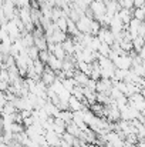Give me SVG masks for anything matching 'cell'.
Instances as JSON below:
<instances>
[{"label": "cell", "mask_w": 145, "mask_h": 147, "mask_svg": "<svg viewBox=\"0 0 145 147\" xmlns=\"http://www.w3.org/2000/svg\"><path fill=\"white\" fill-rule=\"evenodd\" d=\"M14 6L16 7H30V0H16L14 1Z\"/></svg>", "instance_id": "27"}, {"label": "cell", "mask_w": 145, "mask_h": 147, "mask_svg": "<svg viewBox=\"0 0 145 147\" xmlns=\"http://www.w3.org/2000/svg\"><path fill=\"white\" fill-rule=\"evenodd\" d=\"M40 80H41L44 84L50 86V84L55 80V73H54L48 66H46V67H44V70H43V73L40 74Z\"/></svg>", "instance_id": "5"}, {"label": "cell", "mask_w": 145, "mask_h": 147, "mask_svg": "<svg viewBox=\"0 0 145 147\" xmlns=\"http://www.w3.org/2000/svg\"><path fill=\"white\" fill-rule=\"evenodd\" d=\"M7 87H9V83H6V82L0 80V92H6V90H7Z\"/></svg>", "instance_id": "30"}, {"label": "cell", "mask_w": 145, "mask_h": 147, "mask_svg": "<svg viewBox=\"0 0 145 147\" xmlns=\"http://www.w3.org/2000/svg\"><path fill=\"white\" fill-rule=\"evenodd\" d=\"M57 117H60V119H61L63 121H65V123H70L71 119H73V111L68 110V109H65V110H60V113H58Z\"/></svg>", "instance_id": "17"}, {"label": "cell", "mask_w": 145, "mask_h": 147, "mask_svg": "<svg viewBox=\"0 0 145 147\" xmlns=\"http://www.w3.org/2000/svg\"><path fill=\"white\" fill-rule=\"evenodd\" d=\"M34 37V36H33ZM34 46L39 50H47V40L44 36H40V37H34Z\"/></svg>", "instance_id": "16"}, {"label": "cell", "mask_w": 145, "mask_h": 147, "mask_svg": "<svg viewBox=\"0 0 145 147\" xmlns=\"http://www.w3.org/2000/svg\"><path fill=\"white\" fill-rule=\"evenodd\" d=\"M145 0H134V7H142Z\"/></svg>", "instance_id": "31"}, {"label": "cell", "mask_w": 145, "mask_h": 147, "mask_svg": "<svg viewBox=\"0 0 145 147\" xmlns=\"http://www.w3.org/2000/svg\"><path fill=\"white\" fill-rule=\"evenodd\" d=\"M84 107H88V106H86L83 101H80L78 98H76L74 96H70V98H68V110L77 111V110H83Z\"/></svg>", "instance_id": "8"}, {"label": "cell", "mask_w": 145, "mask_h": 147, "mask_svg": "<svg viewBox=\"0 0 145 147\" xmlns=\"http://www.w3.org/2000/svg\"><path fill=\"white\" fill-rule=\"evenodd\" d=\"M117 16L121 19V22L124 24H128V22L132 19V9H125V7H121L118 11H117Z\"/></svg>", "instance_id": "7"}, {"label": "cell", "mask_w": 145, "mask_h": 147, "mask_svg": "<svg viewBox=\"0 0 145 147\" xmlns=\"http://www.w3.org/2000/svg\"><path fill=\"white\" fill-rule=\"evenodd\" d=\"M88 76L87 74H84V73H81L80 70H76L74 71V74H73V80L76 82V84L77 86H86L87 84V82H88Z\"/></svg>", "instance_id": "9"}, {"label": "cell", "mask_w": 145, "mask_h": 147, "mask_svg": "<svg viewBox=\"0 0 145 147\" xmlns=\"http://www.w3.org/2000/svg\"><path fill=\"white\" fill-rule=\"evenodd\" d=\"M132 17L137 19V20H144L145 17V10H144V6L142 7H134L132 9Z\"/></svg>", "instance_id": "20"}, {"label": "cell", "mask_w": 145, "mask_h": 147, "mask_svg": "<svg viewBox=\"0 0 145 147\" xmlns=\"http://www.w3.org/2000/svg\"><path fill=\"white\" fill-rule=\"evenodd\" d=\"M61 46H63V49L65 51V56H73L74 54V42H73L71 37H67L61 43Z\"/></svg>", "instance_id": "12"}, {"label": "cell", "mask_w": 145, "mask_h": 147, "mask_svg": "<svg viewBox=\"0 0 145 147\" xmlns=\"http://www.w3.org/2000/svg\"><path fill=\"white\" fill-rule=\"evenodd\" d=\"M61 140L65 143V144H70V146H74V143H76V140H77V137H74L73 134H70V133H67V131H64L63 134H61Z\"/></svg>", "instance_id": "21"}, {"label": "cell", "mask_w": 145, "mask_h": 147, "mask_svg": "<svg viewBox=\"0 0 145 147\" xmlns=\"http://www.w3.org/2000/svg\"><path fill=\"white\" fill-rule=\"evenodd\" d=\"M33 67H34V71H36L37 74H41L43 70H44V67H46V64H44L41 60L36 59V60H33Z\"/></svg>", "instance_id": "22"}, {"label": "cell", "mask_w": 145, "mask_h": 147, "mask_svg": "<svg viewBox=\"0 0 145 147\" xmlns=\"http://www.w3.org/2000/svg\"><path fill=\"white\" fill-rule=\"evenodd\" d=\"M51 54H54L58 60H63L64 57H65V51L63 49V46H61V43H55L54 45V49L51 51Z\"/></svg>", "instance_id": "14"}, {"label": "cell", "mask_w": 145, "mask_h": 147, "mask_svg": "<svg viewBox=\"0 0 145 147\" xmlns=\"http://www.w3.org/2000/svg\"><path fill=\"white\" fill-rule=\"evenodd\" d=\"M88 109L91 110V113L96 116V117H104V104L101 103H93L91 106H88Z\"/></svg>", "instance_id": "13"}, {"label": "cell", "mask_w": 145, "mask_h": 147, "mask_svg": "<svg viewBox=\"0 0 145 147\" xmlns=\"http://www.w3.org/2000/svg\"><path fill=\"white\" fill-rule=\"evenodd\" d=\"M26 53H27V56H29L31 60H36V59H39V49H37L36 46L27 47V49H26Z\"/></svg>", "instance_id": "24"}, {"label": "cell", "mask_w": 145, "mask_h": 147, "mask_svg": "<svg viewBox=\"0 0 145 147\" xmlns=\"http://www.w3.org/2000/svg\"><path fill=\"white\" fill-rule=\"evenodd\" d=\"M65 39H67V33H64V32L55 29V30H53L51 36H50L48 39H46V40H47V42H51V43H63Z\"/></svg>", "instance_id": "6"}, {"label": "cell", "mask_w": 145, "mask_h": 147, "mask_svg": "<svg viewBox=\"0 0 145 147\" xmlns=\"http://www.w3.org/2000/svg\"><path fill=\"white\" fill-rule=\"evenodd\" d=\"M48 56H50V53H48L47 50H39V60H41L44 64L47 63Z\"/></svg>", "instance_id": "26"}, {"label": "cell", "mask_w": 145, "mask_h": 147, "mask_svg": "<svg viewBox=\"0 0 145 147\" xmlns=\"http://www.w3.org/2000/svg\"><path fill=\"white\" fill-rule=\"evenodd\" d=\"M44 139H46V143L48 146H53V147H58L61 144V136H58L57 133H54L53 130L50 131H46L44 133Z\"/></svg>", "instance_id": "4"}, {"label": "cell", "mask_w": 145, "mask_h": 147, "mask_svg": "<svg viewBox=\"0 0 145 147\" xmlns=\"http://www.w3.org/2000/svg\"><path fill=\"white\" fill-rule=\"evenodd\" d=\"M46 66H48L53 71H57V70H61V60H58L54 54H51L50 53V56H48V60L47 63H46Z\"/></svg>", "instance_id": "10"}, {"label": "cell", "mask_w": 145, "mask_h": 147, "mask_svg": "<svg viewBox=\"0 0 145 147\" xmlns=\"http://www.w3.org/2000/svg\"><path fill=\"white\" fill-rule=\"evenodd\" d=\"M54 23H55V26H57V29H58V30H61V32L67 33V17H65V16H61V17H60V19H57Z\"/></svg>", "instance_id": "18"}, {"label": "cell", "mask_w": 145, "mask_h": 147, "mask_svg": "<svg viewBox=\"0 0 145 147\" xmlns=\"http://www.w3.org/2000/svg\"><path fill=\"white\" fill-rule=\"evenodd\" d=\"M61 83H63V87H64L67 92H70V93H71V90H73L74 86H76V82L73 80V77H64V79L61 80Z\"/></svg>", "instance_id": "19"}, {"label": "cell", "mask_w": 145, "mask_h": 147, "mask_svg": "<svg viewBox=\"0 0 145 147\" xmlns=\"http://www.w3.org/2000/svg\"><path fill=\"white\" fill-rule=\"evenodd\" d=\"M43 109L46 110V113H47L50 117H57V116H58V113H60V109H58L57 106H54L50 100H46V103H44Z\"/></svg>", "instance_id": "11"}, {"label": "cell", "mask_w": 145, "mask_h": 147, "mask_svg": "<svg viewBox=\"0 0 145 147\" xmlns=\"http://www.w3.org/2000/svg\"><path fill=\"white\" fill-rule=\"evenodd\" d=\"M97 51H98V54H101V56H105V57H108V54H110V51H111V46H108L107 43H101Z\"/></svg>", "instance_id": "23"}, {"label": "cell", "mask_w": 145, "mask_h": 147, "mask_svg": "<svg viewBox=\"0 0 145 147\" xmlns=\"http://www.w3.org/2000/svg\"><path fill=\"white\" fill-rule=\"evenodd\" d=\"M128 104L132 106L134 109H137L138 111L144 113L145 110V100L142 93H134L131 96H128Z\"/></svg>", "instance_id": "1"}, {"label": "cell", "mask_w": 145, "mask_h": 147, "mask_svg": "<svg viewBox=\"0 0 145 147\" xmlns=\"http://www.w3.org/2000/svg\"><path fill=\"white\" fill-rule=\"evenodd\" d=\"M102 1H104V3H107V1H108V0H102Z\"/></svg>", "instance_id": "33"}, {"label": "cell", "mask_w": 145, "mask_h": 147, "mask_svg": "<svg viewBox=\"0 0 145 147\" xmlns=\"http://www.w3.org/2000/svg\"><path fill=\"white\" fill-rule=\"evenodd\" d=\"M65 131H67V133H70V134H73L74 137H78V136H80V133H81L83 130H80V129L73 123V121H70V123H67V124H65Z\"/></svg>", "instance_id": "15"}, {"label": "cell", "mask_w": 145, "mask_h": 147, "mask_svg": "<svg viewBox=\"0 0 145 147\" xmlns=\"http://www.w3.org/2000/svg\"><path fill=\"white\" fill-rule=\"evenodd\" d=\"M64 1H65V3H67V4H73V3H74V1H76V0H64Z\"/></svg>", "instance_id": "32"}, {"label": "cell", "mask_w": 145, "mask_h": 147, "mask_svg": "<svg viewBox=\"0 0 145 147\" xmlns=\"http://www.w3.org/2000/svg\"><path fill=\"white\" fill-rule=\"evenodd\" d=\"M115 69H124V70H128L131 69L132 66V59L130 57V54H121V56H117L114 60H112Z\"/></svg>", "instance_id": "2"}, {"label": "cell", "mask_w": 145, "mask_h": 147, "mask_svg": "<svg viewBox=\"0 0 145 147\" xmlns=\"http://www.w3.org/2000/svg\"><path fill=\"white\" fill-rule=\"evenodd\" d=\"M97 37L100 39L101 43H107L108 46H111L114 43V36H112V33H111V30L108 27L101 26L100 30H98V33H97Z\"/></svg>", "instance_id": "3"}, {"label": "cell", "mask_w": 145, "mask_h": 147, "mask_svg": "<svg viewBox=\"0 0 145 147\" xmlns=\"http://www.w3.org/2000/svg\"><path fill=\"white\" fill-rule=\"evenodd\" d=\"M10 131L13 134H17V133H21L24 131V126L21 123H11V127H10Z\"/></svg>", "instance_id": "25"}, {"label": "cell", "mask_w": 145, "mask_h": 147, "mask_svg": "<svg viewBox=\"0 0 145 147\" xmlns=\"http://www.w3.org/2000/svg\"><path fill=\"white\" fill-rule=\"evenodd\" d=\"M144 32H145V24H144V22H141V24L138 27V36L144 37Z\"/></svg>", "instance_id": "29"}, {"label": "cell", "mask_w": 145, "mask_h": 147, "mask_svg": "<svg viewBox=\"0 0 145 147\" xmlns=\"http://www.w3.org/2000/svg\"><path fill=\"white\" fill-rule=\"evenodd\" d=\"M19 113H20V116H21L23 119H26V117H30V116H31V111H30V110H19Z\"/></svg>", "instance_id": "28"}]
</instances>
